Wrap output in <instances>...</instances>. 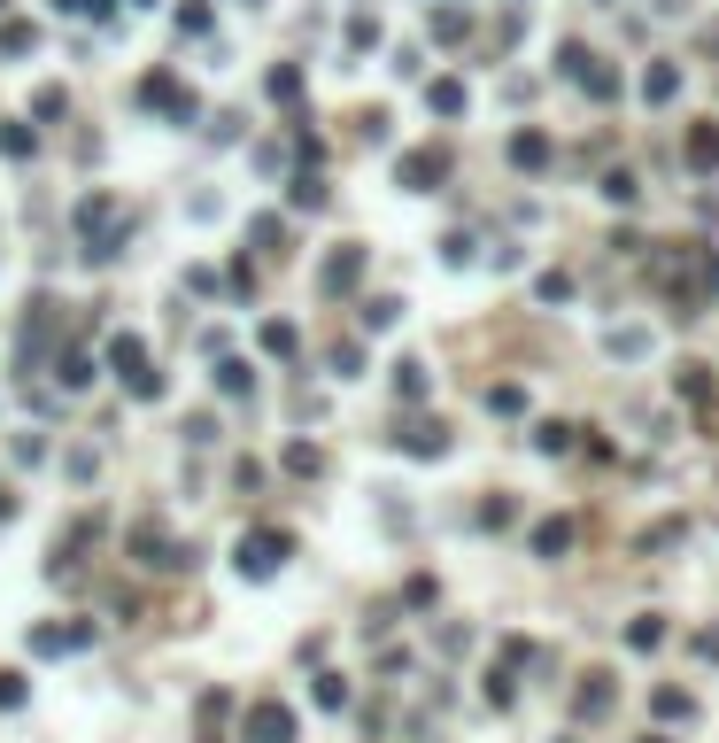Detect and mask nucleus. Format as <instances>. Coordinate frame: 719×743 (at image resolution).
I'll return each mask as SVG.
<instances>
[{"instance_id": "obj_1", "label": "nucleus", "mask_w": 719, "mask_h": 743, "mask_svg": "<svg viewBox=\"0 0 719 743\" xmlns=\"http://www.w3.org/2000/svg\"><path fill=\"white\" fill-rule=\"evenodd\" d=\"M650 279H658V295L673 302L681 318H696V310L719 295V256L681 240V248H658V256H650Z\"/></svg>"}, {"instance_id": "obj_2", "label": "nucleus", "mask_w": 719, "mask_h": 743, "mask_svg": "<svg viewBox=\"0 0 719 743\" xmlns=\"http://www.w3.org/2000/svg\"><path fill=\"white\" fill-rule=\"evenodd\" d=\"M78 233H86V256H116L124 248V202L116 194H86L78 202Z\"/></svg>"}, {"instance_id": "obj_3", "label": "nucleus", "mask_w": 719, "mask_h": 743, "mask_svg": "<svg viewBox=\"0 0 719 743\" xmlns=\"http://www.w3.org/2000/svg\"><path fill=\"white\" fill-rule=\"evenodd\" d=\"M294 558V535H279V527H256V535H240V573L248 581H271L279 565Z\"/></svg>"}, {"instance_id": "obj_4", "label": "nucleus", "mask_w": 719, "mask_h": 743, "mask_svg": "<svg viewBox=\"0 0 719 743\" xmlns=\"http://www.w3.org/2000/svg\"><path fill=\"white\" fill-rule=\"evenodd\" d=\"M240 736H248V743H294V713L263 697V705H248V720H240Z\"/></svg>"}, {"instance_id": "obj_5", "label": "nucleus", "mask_w": 719, "mask_h": 743, "mask_svg": "<svg viewBox=\"0 0 719 743\" xmlns=\"http://www.w3.org/2000/svg\"><path fill=\"white\" fill-rule=\"evenodd\" d=\"M441 171H449V155H441V148H410L403 163H395V179H403L410 194H433V186H441Z\"/></svg>"}, {"instance_id": "obj_6", "label": "nucleus", "mask_w": 719, "mask_h": 743, "mask_svg": "<svg viewBox=\"0 0 719 743\" xmlns=\"http://www.w3.org/2000/svg\"><path fill=\"white\" fill-rule=\"evenodd\" d=\"M140 101H147V109H171L178 124H194V93L178 86V78H147V86H140Z\"/></svg>"}, {"instance_id": "obj_7", "label": "nucleus", "mask_w": 719, "mask_h": 743, "mask_svg": "<svg viewBox=\"0 0 719 743\" xmlns=\"http://www.w3.org/2000/svg\"><path fill=\"white\" fill-rule=\"evenodd\" d=\"M611 705H619V689H611V674H588V682L573 689V713H580V720H604Z\"/></svg>"}, {"instance_id": "obj_8", "label": "nucleus", "mask_w": 719, "mask_h": 743, "mask_svg": "<svg viewBox=\"0 0 719 743\" xmlns=\"http://www.w3.org/2000/svg\"><path fill=\"white\" fill-rule=\"evenodd\" d=\"M356 279H364V248H341V256L325 264V295H348Z\"/></svg>"}, {"instance_id": "obj_9", "label": "nucleus", "mask_w": 719, "mask_h": 743, "mask_svg": "<svg viewBox=\"0 0 719 743\" xmlns=\"http://www.w3.org/2000/svg\"><path fill=\"white\" fill-rule=\"evenodd\" d=\"M573 519H542V527H534V558H565V550H573Z\"/></svg>"}, {"instance_id": "obj_10", "label": "nucleus", "mask_w": 719, "mask_h": 743, "mask_svg": "<svg viewBox=\"0 0 719 743\" xmlns=\"http://www.w3.org/2000/svg\"><path fill=\"white\" fill-rule=\"evenodd\" d=\"M86 643H93V627H39V635H31V651H47V658L55 651H86Z\"/></svg>"}, {"instance_id": "obj_11", "label": "nucleus", "mask_w": 719, "mask_h": 743, "mask_svg": "<svg viewBox=\"0 0 719 743\" xmlns=\"http://www.w3.org/2000/svg\"><path fill=\"white\" fill-rule=\"evenodd\" d=\"M689 171H719V124H696L689 132Z\"/></svg>"}, {"instance_id": "obj_12", "label": "nucleus", "mask_w": 719, "mask_h": 743, "mask_svg": "<svg viewBox=\"0 0 719 743\" xmlns=\"http://www.w3.org/2000/svg\"><path fill=\"white\" fill-rule=\"evenodd\" d=\"M673 93H681V70H673V62L642 70V101H673Z\"/></svg>"}, {"instance_id": "obj_13", "label": "nucleus", "mask_w": 719, "mask_h": 743, "mask_svg": "<svg viewBox=\"0 0 719 743\" xmlns=\"http://www.w3.org/2000/svg\"><path fill=\"white\" fill-rule=\"evenodd\" d=\"M658 643H665V620H658V612L627 620V651H658Z\"/></svg>"}, {"instance_id": "obj_14", "label": "nucleus", "mask_w": 719, "mask_h": 743, "mask_svg": "<svg viewBox=\"0 0 719 743\" xmlns=\"http://www.w3.org/2000/svg\"><path fill=\"white\" fill-rule=\"evenodd\" d=\"M426 101H433V117H457V109H464V86H457V78H433Z\"/></svg>"}, {"instance_id": "obj_15", "label": "nucleus", "mask_w": 719, "mask_h": 743, "mask_svg": "<svg viewBox=\"0 0 719 743\" xmlns=\"http://www.w3.org/2000/svg\"><path fill=\"white\" fill-rule=\"evenodd\" d=\"M31 148H39V132H31V124H0V155H16V163H24Z\"/></svg>"}, {"instance_id": "obj_16", "label": "nucleus", "mask_w": 719, "mask_h": 743, "mask_svg": "<svg viewBox=\"0 0 719 743\" xmlns=\"http://www.w3.org/2000/svg\"><path fill=\"white\" fill-rule=\"evenodd\" d=\"M403 442H410V457H441V449H449V434H441V426H410Z\"/></svg>"}, {"instance_id": "obj_17", "label": "nucleus", "mask_w": 719, "mask_h": 743, "mask_svg": "<svg viewBox=\"0 0 719 743\" xmlns=\"http://www.w3.org/2000/svg\"><path fill=\"white\" fill-rule=\"evenodd\" d=\"M650 705H658V720H689V713H696V697H689V689H658Z\"/></svg>"}, {"instance_id": "obj_18", "label": "nucleus", "mask_w": 719, "mask_h": 743, "mask_svg": "<svg viewBox=\"0 0 719 743\" xmlns=\"http://www.w3.org/2000/svg\"><path fill=\"white\" fill-rule=\"evenodd\" d=\"M511 163H526V171H534V163H549V140H542V132H518V140H511Z\"/></svg>"}, {"instance_id": "obj_19", "label": "nucleus", "mask_w": 719, "mask_h": 743, "mask_svg": "<svg viewBox=\"0 0 719 743\" xmlns=\"http://www.w3.org/2000/svg\"><path fill=\"white\" fill-rule=\"evenodd\" d=\"M395 395H403V403H426V372H418V364H395Z\"/></svg>"}, {"instance_id": "obj_20", "label": "nucleus", "mask_w": 719, "mask_h": 743, "mask_svg": "<svg viewBox=\"0 0 719 743\" xmlns=\"http://www.w3.org/2000/svg\"><path fill=\"white\" fill-rule=\"evenodd\" d=\"M263 349H271V357H294L302 341H294V326H279V318H271V326H263Z\"/></svg>"}, {"instance_id": "obj_21", "label": "nucleus", "mask_w": 719, "mask_h": 743, "mask_svg": "<svg viewBox=\"0 0 719 743\" xmlns=\"http://www.w3.org/2000/svg\"><path fill=\"white\" fill-rule=\"evenodd\" d=\"M681 395H689V403H704V395H712V372H704V364H681Z\"/></svg>"}, {"instance_id": "obj_22", "label": "nucleus", "mask_w": 719, "mask_h": 743, "mask_svg": "<svg viewBox=\"0 0 719 743\" xmlns=\"http://www.w3.org/2000/svg\"><path fill=\"white\" fill-rule=\"evenodd\" d=\"M287 473H302V480H310V473H325V457H317L310 442H294V449H287Z\"/></svg>"}, {"instance_id": "obj_23", "label": "nucleus", "mask_w": 719, "mask_h": 743, "mask_svg": "<svg viewBox=\"0 0 719 743\" xmlns=\"http://www.w3.org/2000/svg\"><path fill=\"white\" fill-rule=\"evenodd\" d=\"M62 109H70V101H62V86H39V93H31V117H62Z\"/></svg>"}, {"instance_id": "obj_24", "label": "nucleus", "mask_w": 719, "mask_h": 743, "mask_svg": "<svg viewBox=\"0 0 719 743\" xmlns=\"http://www.w3.org/2000/svg\"><path fill=\"white\" fill-rule=\"evenodd\" d=\"M317 705H333V713L348 705V682H341V674H317Z\"/></svg>"}, {"instance_id": "obj_25", "label": "nucleus", "mask_w": 719, "mask_h": 743, "mask_svg": "<svg viewBox=\"0 0 719 743\" xmlns=\"http://www.w3.org/2000/svg\"><path fill=\"white\" fill-rule=\"evenodd\" d=\"M31 39H39L31 24H0V47H8V55H31Z\"/></svg>"}, {"instance_id": "obj_26", "label": "nucleus", "mask_w": 719, "mask_h": 743, "mask_svg": "<svg viewBox=\"0 0 719 743\" xmlns=\"http://www.w3.org/2000/svg\"><path fill=\"white\" fill-rule=\"evenodd\" d=\"M488 403H495V411H503V418H518V411H526V387H511V380H503V387H495V395H488Z\"/></svg>"}, {"instance_id": "obj_27", "label": "nucleus", "mask_w": 719, "mask_h": 743, "mask_svg": "<svg viewBox=\"0 0 719 743\" xmlns=\"http://www.w3.org/2000/svg\"><path fill=\"white\" fill-rule=\"evenodd\" d=\"M534 442H542L549 457H557V449H573V426H557V418H549V426H542V434H534Z\"/></svg>"}, {"instance_id": "obj_28", "label": "nucleus", "mask_w": 719, "mask_h": 743, "mask_svg": "<svg viewBox=\"0 0 719 743\" xmlns=\"http://www.w3.org/2000/svg\"><path fill=\"white\" fill-rule=\"evenodd\" d=\"M302 93V70H271V101H294Z\"/></svg>"}, {"instance_id": "obj_29", "label": "nucleus", "mask_w": 719, "mask_h": 743, "mask_svg": "<svg viewBox=\"0 0 719 743\" xmlns=\"http://www.w3.org/2000/svg\"><path fill=\"white\" fill-rule=\"evenodd\" d=\"M217 387H225V395H248V364H217Z\"/></svg>"}, {"instance_id": "obj_30", "label": "nucleus", "mask_w": 719, "mask_h": 743, "mask_svg": "<svg viewBox=\"0 0 719 743\" xmlns=\"http://www.w3.org/2000/svg\"><path fill=\"white\" fill-rule=\"evenodd\" d=\"M55 372H62V387H86V380H93V364H86V357H62Z\"/></svg>"}, {"instance_id": "obj_31", "label": "nucleus", "mask_w": 719, "mask_h": 743, "mask_svg": "<svg viewBox=\"0 0 719 743\" xmlns=\"http://www.w3.org/2000/svg\"><path fill=\"white\" fill-rule=\"evenodd\" d=\"M294 209H325V186H317V179H294Z\"/></svg>"}, {"instance_id": "obj_32", "label": "nucleus", "mask_w": 719, "mask_h": 743, "mask_svg": "<svg viewBox=\"0 0 719 743\" xmlns=\"http://www.w3.org/2000/svg\"><path fill=\"white\" fill-rule=\"evenodd\" d=\"M696 651H704V658H719V627H704V635H696Z\"/></svg>"}, {"instance_id": "obj_33", "label": "nucleus", "mask_w": 719, "mask_h": 743, "mask_svg": "<svg viewBox=\"0 0 719 743\" xmlns=\"http://www.w3.org/2000/svg\"><path fill=\"white\" fill-rule=\"evenodd\" d=\"M642 743H665V736H642Z\"/></svg>"}, {"instance_id": "obj_34", "label": "nucleus", "mask_w": 719, "mask_h": 743, "mask_svg": "<svg viewBox=\"0 0 719 743\" xmlns=\"http://www.w3.org/2000/svg\"><path fill=\"white\" fill-rule=\"evenodd\" d=\"M0 8H8V0H0Z\"/></svg>"}]
</instances>
